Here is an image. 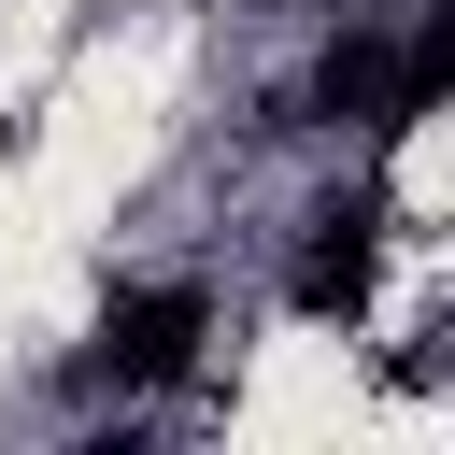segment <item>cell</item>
Listing matches in <instances>:
<instances>
[{
  "label": "cell",
  "mask_w": 455,
  "mask_h": 455,
  "mask_svg": "<svg viewBox=\"0 0 455 455\" xmlns=\"http://www.w3.org/2000/svg\"><path fill=\"white\" fill-rule=\"evenodd\" d=\"M199 341H213V299H199V284H142V299H114V313H100L85 384L156 398V384H185V370H199Z\"/></svg>",
  "instance_id": "cell-1"
},
{
  "label": "cell",
  "mask_w": 455,
  "mask_h": 455,
  "mask_svg": "<svg viewBox=\"0 0 455 455\" xmlns=\"http://www.w3.org/2000/svg\"><path fill=\"white\" fill-rule=\"evenodd\" d=\"M370 270H384V199H327L313 242H299V270H284V313L299 327H355L370 313Z\"/></svg>",
  "instance_id": "cell-2"
},
{
  "label": "cell",
  "mask_w": 455,
  "mask_h": 455,
  "mask_svg": "<svg viewBox=\"0 0 455 455\" xmlns=\"http://www.w3.org/2000/svg\"><path fill=\"white\" fill-rule=\"evenodd\" d=\"M441 100H455V0L398 43V71H384V128H412V114H441Z\"/></svg>",
  "instance_id": "cell-3"
},
{
  "label": "cell",
  "mask_w": 455,
  "mask_h": 455,
  "mask_svg": "<svg viewBox=\"0 0 455 455\" xmlns=\"http://www.w3.org/2000/svg\"><path fill=\"white\" fill-rule=\"evenodd\" d=\"M384 71H398V43L341 28V43H327V71H313V114H327V128H341V114H370V128H384Z\"/></svg>",
  "instance_id": "cell-4"
}]
</instances>
